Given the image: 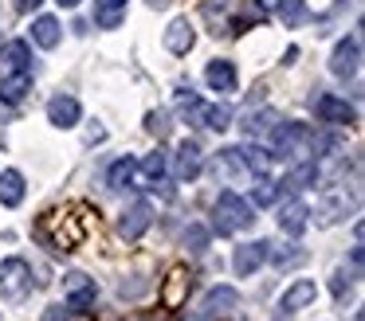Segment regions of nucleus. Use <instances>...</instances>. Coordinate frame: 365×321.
<instances>
[{
	"label": "nucleus",
	"mask_w": 365,
	"mask_h": 321,
	"mask_svg": "<svg viewBox=\"0 0 365 321\" xmlns=\"http://www.w3.org/2000/svg\"><path fill=\"white\" fill-rule=\"evenodd\" d=\"M36 239L48 243L51 251H75L83 239V227L75 223V216H67V211H48V216H40V223H36Z\"/></svg>",
	"instance_id": "1"
},
{
	"label": "nucleus",
	"mask_w": 365,
	"mask_h": 321,
	"mask_svg": "<svg viewBox=\"0 0 365 321\" xmlns=\"http://www.w3.org/2000/svg\"><path fill=\"white\" fill-rule=\"evenodd\" d=\"M271 145H275V153L307 161V153H314V130L307 122H287V117H279L271 125Z\"/></svg>",
	"instance_id": "2"
},
{
	"label": "nucleus",
	"mask_w": 365,
	"mask_h": 321,
	"mask_svg": "<svg viewBox=\"0 0 365 321\" xmlns=\"http://www.w3.org/2000/svg\"><path fill=\"white\" fill-rule=\"evenodd\" d=\"M255 216H252V204L244 200V196L236 192H220L212 204V227L220 235H232V231H244V227H252Z\"/></svg>",
	"instance_id": "3"
},
{
	"label": "nucleus",
	"mask_w": 365,
	"mask_h": 321,
	"mask_svg": "<svg viewBox=\"0 0 365 321\" xmlns=\"http://www.w3.org/2000/svg\"><path fill=\"white\" fill-rule=\"evenodd\" d=\"M28 290H32V266H28L24 258H4V263H0V294L20 302Z\"/></svg>",
	"instance_id": "4"
},
{
	"label": "nucleus",
	"mask_w": 365,
	"mask_h": 321,
	"mask_svg": "<svg viewBox=\"0 0 365 321\" xmlns=\"http://www.w3.org/2000/svg\"><path fill=\"white\" fill-rule=\"evenodd\" d=\"M63 294H67V310H87V305H95V298H98V282L87 278L83 270H71L63 278Z\"/></svg>",
	"instance_id": "5"
},
{
	"label": "nucleus",
	"mask_w": 365,
	"mask_h": 321,
	"mask_svg": "<svg viewBox=\"0 0 365 321\" xmlns=\"http://www.w3.org/2000/svg\"><path fill=\"white\" fill-rule=\"evenodd\" d=\"M357 67H361V36H349V39H341V43L334 47L330 70H334L338 78H354Z\"/></svg>",
	"instance_id": "6"
},
{
	"label": "nucleus",
	"mask_w": 365,
	"mask_h": 321,
	"mask_svg": "<svg viewBox=\"0 0 365 321\" xmlns=\"http://www.w3.org/2000/svg\"><path fill=\"white\" fill-rule=\"evenodd\" d=\"M153 223V208H150V200H134L126 211H122V219H118V235L122 239H142L145 235V227Z\"/></svg>",
	"instance_id": "7"
},
{
	"label": "nucleus",
	"mask_w": 365,
	"mask_h": 321,
	"mask_svg": "<svg viewBox=\"0 0 365 321\" xmlns=\"http://www.w3.org/2000/svg\"><path fill=\"white\" fill-rule=\"evenodd\" d=\"M314 114L322 117V122H330V125H354L357 122V110L349 106L346 98H338V94H318Z\"/></svg>",
	"instance_id": "8"
},
{
	"label": "nucleus",
	"mask_w": 365,
	"mask_h": 321,
	"mask_svg": "<svg viewBox=\"0 0 365 321\" xmlns=\"http://www.w3.org/2000/svg\"><path fill=\"white\" fill-rule=\"evenodd\" d=\"M267 239H255V243H240L236 247V258H232V266H236L240 278H252L255 270H259L263 263H267Z\"/></svg>",
	"instance_id": "9"
},
{
	"label": "nucleus",
	"mask_w": 365,
	"mask_h": 321,
	"mask_svg": "<svg viewBox=\"0 0 365 321\" xmlns=\"http://www.w3.org/2000/svg\"><path fill=\"white\" fill-rule=\"evenodd\" d=\"M79 117H83V106L71 94H56V98L48 102V122L56 125V130H71V125H79Z\"/></svg>",
	"instance_id": "10"
},
{
	"label": "nucleus",
	"mask_w": 365,
	"mask_h": 321,
	"mask_svg": "<svg viewBox=\"0 0 365 321\" xmlns=\"http://www.w3.org/2000/svg\"><path fill=\"white\" fill-rule=\"evenodd\" d=\"M200 164H205L200 145H197V141H181V145H177V161H173V177L189 184V180H197Z\"/></svg>",
	"instance_id": "11"
},
{
	"label": "nucleus",
	"mask_w": 365,
	"mask_h": 321,
	"mask_svg": "<svg viewBox=\"0 0 365 321\" xmlns=\"http://www.w3.org/2000/svg\"><path fill=\"white\" fill-rule=\"evenodd\" d=\"M169 172V153H161V149H153L150 157H145L142 164H134V184H142V188H153V184H161V177Z\"/></svg>",
	"instance_id": "12"
},
{
	"label": "nucleus",
	"mask_w": 365,
	"mask_h": 321,
	"mask_svg": "<svg viewBox=\"0 0 365 321\" xmlns=\"http://www.w3.org/2000/svg\"><path fill=\"white\" fill-rule=\"evenodd\" d=\"M0 70L4 75H16V70H32V47L24 39H12V43L0 47Z\"/></svg>",
	"instance_id": "13"
},
{
	"label": "nucleus",
	"mask_w": 365,
	"mask_h": 321,
	"mask_svg": "<svg viewBox=\"0 0 365 321\" xmlns=\"http://www.w3.org/2000/svg\"><path fill=\"white\" fill-rule=\"evenodd\" d=\"M314 282L310 278H299V282H291V286L283 290V298H279V310L283 313H299V310H307L310 302H314Z\"/></svg>",
	"instance_id": "14"
},
{
	"label": "nucleus",
	"mask_w": 365,
	"mask_h": 321,
	"mask_svg": "<svg viewBox=\"0 0 365 321\" xmlns=\"http://www.w3.org/2000/svg\"><path fill=\"white\" fill-rule=\"evenodd\" d=\"M205 83L212 86V90H220V94H232L236 90V63L232 59H212L205 67Z\"/></svg>",
	"instance_id": "15"
},
{
	"label": "nucleus",
	"mask_w": 365,
	"mask_h": 321,
	"mask_svg": "<svg viewBox=\"0 0 365 321\" xmlns=\"http://www.w3.org/2000/svg\"><path fill=\"white\" fill-rule=\"evenodd\" d=\"M192 43H197V31H192L189 20H173L165 28V51L169 55H189Z\"/></svg>",
	"instance_id": "16"
},
{
	"label": "nucleus",
	"mask_w": 365,
	"mask_h": 321,
	"mask_svg": "<svg viewBox=\"0 0 365 321\" xmlns=\"http://www.w3.org/2000/svg\"><path fill=\"white\" fill-rule=\"evenodd\" d=\"M236 305H240L236 286H212V290H208V298H205V321L220 317V313H232Z\"/></svg>",
	"instance_id": "17"
},
{
	"label": "nucleus",
	"mask_w": 365,
	"mask_h": 321,
	"mask_svg": "<svg viewBox=\"0 0 365 321\" xmlns=\"http://www.w3.org/2000/svg\"><path fill=\"white\" fill-rule=\"evenodd\" d=\"M24 192H28V184H24V172H20V169H4V172H0V204H4V208H20Z\"/></svg>",
	"instance_id": "18"
},
{
	"label": "nucleus",
	"mask_w": 365,
	"mask_h": 321,
	"mask_svg": "<svg viewBox=\"0 0 365 321\" xmlns=\"http://www.w3.org/2000/svg\"><path fill=\"white\" fill-rule=\"evenodd\" d=\"M310 208L302 200H291V204H283V208H279V227H283L287 235H302L307 231V223H310Z\"/></svg>",
	"instance_id": "19"
},
{
	"label": "nucleus",
	"mask_w": 365,
	"mask_h": 321,
	"mask_svg": "<svg viewBox=\"0 0 365 321\" xmlns=\"http://www.w3.org/2000/svg\"><path fill=\"white\" fill-rule=\"evenodd\" d=\"M28 90H32V70H16V75L0 78V102H9V106H16Z\"/></svg>",
	"instance_id": "20"
},
{
	"label": "nucleus",
	"mask_w": 365,
	"mask_h": 321,
	"mask_svg": "<svg viewBox=\"0 0 365 321\" xmlns=\"http://www.w3.org/2000/svg\"><path fill=\"white\" fill-rule=\"evenodd\" d=\"M126 8H130V0H95V23L106 31L118 28L126 20Z\"/></svg>",
	"instance_id": "21"
},
{
	"label": "nucleus",
	"mask_w": 365,
	"mask_h": 321,
	"mask_svg": "<svg viewBox=\"0 0 365 321\" xmlns=\"http://www.w3.org/2000/svg\"><path fill=\"white\" fill-rule=\"evenodd\" d=\"M32 39L43 51H51V47H59V39H63V28H59L56 16H40V20L32 23Z\"/></svg>",
	"instance_id": "22"
},
{
	"label": "nucleus",
	"mask_w": 365,
	"mask_h": 321,
	"mask_svg": "<svg viewBox=\"0 0 365 321\" xmlns=\"http://www.w3.org/2000/svg\"><path fill=\"white\" fill-rule=\"evenodd\" d=\"M185 294H189V274H185L181 266H177V270L169 274L165 290H161V302H165V310H181Z\"/></svg>",
	"instance_id": "23"
},
{
	"label": "nucleus",
	"mask_w": 365,
	"mask_h": 321,
	"mask_svg": "<svg viewBox=\"0 0 365 321\" xmlns=\"http://www.w3.org/2000/svg\"><path fill=\"white\" fill-rule=\"evenodd\" d=\"M192 122L212 125V130H228V125H232V110L220 106V102H216V106H205V102H200V106L192 110Z\"/></svg>",
	"instance_id": "24"
},
{
	"label": "nucleus",
	"mask_w": 365,
	"mask_h": 321,
	"mask_svg": "<svg viewBox=\"0 0 365 321\" xmlns=\"http://www.w3.org/2000/svg\"><path fill=\"white\" fill-rule=\"evenodd\" d=\"M236 153H240V164H244L247 172H259L263 177V172L271 169V149H263V145H240Z\"/></svg>",
	"instance_id": "25"
},
{
	"label": "nucleus",
	"mask_w": 365,
	"mask_h": 321,
	"mask_svg": "<svg viewBox=\"0 0 365 321\" xmlns=\"http://www.w3.org/2000/svg\"><path fill=\"white\" fill-rule=\"evenodd\" d=\"M275 12H279V23H283V28H302L310 8H307V0H279Z\"/></svg>",
	"instance_id": "26"
},
{
	"label": "nucleus",
	"mask_w": 365,
	"mask_h": 321,
	"mask_svg": "<svg viewBox=\"0 0 365 321\" xmlns=\"http://www.w3.org/2000/svg\"><path fill=\"white\" fill-rule=\"evenodd\" d=\"M106 188H114V192L134 188V161H130V157H118V161L106 169Z\"/></svg>",
	"instance_id": "27"
},
{
	"label": "nucleus",
	"mask_w": 365,
	"mask_h": 321,
	"mask_svg": "<svg viewBox=\"0 0 365 321\" xmlns=\"http://www.w3.org/2000/svg\"><path fill=\"white\" fill-rule=\"evenodd\" d=\"M279 192H283V184H279V180L259 177V180H255V188H252V208H271V204L279 200Z\"/></svg>",
	"instance_id": "28"
},
{
	"label": "nucleus",
	"mask_w": 365,
	"mask_h": 321,
	"mask_svg": "<svg viewBox=\"0 0 365 321\" xmlns=\"http://www.w3.org/2000/svg\"><path fill=\"white\" fill-rule=\"evenodd\" d=\"M275 122H279L275 110H255V114H247L244 133H247V137H259V133H271V125H275Z\"/></svg>",
	"instance_id": "29"
},
{
	"label": "nucleus",
	"mask_w": 365,
	"mask_h": 321,
	"mask_svg": "<svg viewBox=\"0 0 365 321\" xmlns=\"http://www.w3.org/2000/svg\"><path fill=\"white\" fill-rule=\"evenodd\" d=\"M314 180H318V164L314 161H299V169L287 177V188H291V192H302V188H310Z\"/></svg>",
	"instance_id": "30"
},
{
	"label": "nucleus",
	"mask_w": 365,
	"mask_h": 321,
	"mask_svg": "<svg viewBox=\"0 0 365 321\" xmlns=\"http://www.w3.org/2000/svg\"><path fill=\"white\" fill-rule=\"evenodd\" d=\"M267 258L279 266V270H291V266H299L302 258H307V251H299L294 243H291V247H279V251H271V247H267Z\"/></svg>",
	"instance_id": "31"
},
{
	"label": "nucleus",
	"mask_w": 365,
	"mask_h": 321,
	"mask_svg": "<svg viewBox=\"0 0 365 321\" xmlns=\"http://www.w3.org/2000/svg\"><path fill=\"white\" fill-rule=\"evenodd\" d=\"M346 216V196H326L322 200V219H318V223H338V219Z\"/></svg>",
	"instance_id": "32"
},
{
	"label": "nucleus",
	"mask_w": 365,
	"mask_h": 321,
	"mask_svg": "<svg viewBox=\"0 0 365 321\" xmlns=\"http://www.w3.org/2000/svg\"><path fill=\"white\" fill-rule=\"evenodd\" d=\"M185 247H189V251H205L208 247V227L192 223L189 231H185Z\"/></svg>",
	"instance_id": "33"
},
{
	"label": "nucleus",
	"mask_w": 365,
	"mask_h": 321,
	"mask_svg": "<svg viewBox=\"0 0 365 321\" xmlns=\"http://www.w3.org/2000/svg\"><path fill=\"white\" fill-rule=\"evenodd\" d=\"M145 130H150V133H158V137H165V133H169V117L153 110V114L145 117Z\"/></svg>",
	"instance_id": "34"
},
{
	"label": "nucleus",
	"mask_w": 365,
	"mask_h": 321,
	"mask_svg": "<svg viewBox=\"0 0 365 321\" xmlns=\"http://www.w3.org/2000/svg\"><path fill=\"white\" fill-rule=\"evenodd\" d=\"M349 286H354V274H346V270H338V274H334V282H330L334 298H341V294H346Z\"/></svg>",
	"instance_id": "35"
},
{
	"label": "nucleus",
	"mask_w": 365,
	"mask_h": 321,
	"mask_svg": "<svg viewBox=\"0 0 365 321\" xmlns=\"http://www.w3.org/2000/svg\"><path fill=\"white\" fill-rule=\"evenodd\" d=\"M275 4H279V0H255L252 20H263V16H271V12H275Z\"/></svg>",
	"instance_id": "36"
},
{
	"label": "nucleus",
	"mask_w": 365,
	"mask_h": 321,
	"mask_svg": "<svg viewBox=\"0 0 365 321\" xmlns=\"http://www.w3.org/2000/svg\"><path fill=\"white\" fill-rule=\"evenodd\" d=\"M43 321H71V313H67L63 305H51V310L43 313Z\"/></svg>",
	"instance_id": "37"
},
{
	"label": "nucleus",
	"mask_w": 365,
	"mask_h": 321,
	"mask_svg": "<svg viewBox=\"0 0 365 321\" xmlns=\"http://www.w3.org/2000/svg\"><path fill=\"white\" fill-rule=\"evenodd\" d=\"M103 137H106L103 125H91V130H87V145H95V141H103Z\"/></svg>",
	"instance_id": "38"
},
{
	"label": "nucleus",
	"mask_w": 365,
	"mask_h": 321,
	"mask_svg": "<svg viewBox=\"0 0 365 321\" xmlns=\"http://www.w3.org/2000/svg\"><path fill=\"white\" fill-rule=\"evenodd\" d=\"M43 0H16V12H32V8H40Z\"/></svg>",
	"instance_id": "39"
},
{
	"label": "nucleus",
	"mask_w": 365,
	"mask_h": 321,
	"mask_svg": "<svg viewBox=\"0 0 365 321\" xmlns=\"http://www.w3.org/2000/svg\"><path fill=\"white\" fill-rule=\"evenodd\" d=\"M56 4H59V8H79L83 0H56Z\"/></svg>",
	"instance_id": "40"
}]
</instances>
